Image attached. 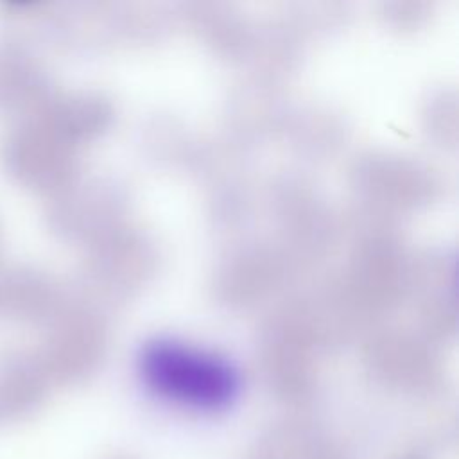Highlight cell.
I'll return each mask as SVG.
<instances>
[{
    "mask_svg": "<svg viewBox=\"0 0 459 459\" xmlns=\"http://www.w3.org/2000/svg\"><path fill=\"white\" fill-rule=\"evenodd\" d=\"M140 375L160 398L195 411L226 407L238 385L224 359L174 341L149 344L140 359Z\"/></svg>",
    "mask_w": 459,
    "mask_h": 459,
    "instance_id": "cell-1",
    "label": "cell"
}]
</instances>
